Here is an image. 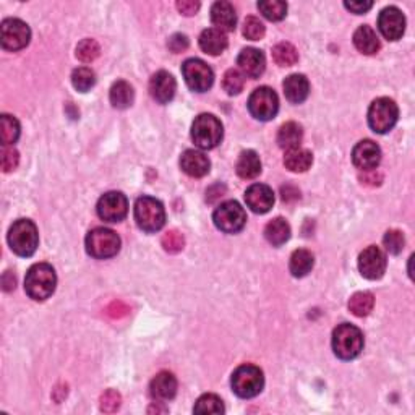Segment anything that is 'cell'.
<instances>
[{"mask_svg": "<svg viewBox=\"0 0 415 415\" xmlns=\"http://www.w3.org/2000/svg\"><path fill=\"white\" fill-rule=\"evenodd\" d=\"M314 164V156L309 150H302V148H295L286 153L284 156V166L289 169L290 172H305L309 171Z\"/></svg>", "mask_w": 415, "mask_h": 415, "instance_id": "cell-30", "label": "cell"}, {"mask_svg": "<svg viewBox=\"0 0 415 415\" xmlns=\"http://www.w3.org/2000/svg\"><path fill=\"white\" fill-rule=\"evenodd\" d=\"M120 404H122V396L117 391H114V389H109V391H106L101 396L102 412H107V414L117 412L120 409Z\"/></svg>", "mask_w": 415, "mask_h": 415, "instance_id": "cell-43", "label": "cell"}, {"mask_svg": "<svg viewBox=\"0 0 415 415\" xmlns=\"http://www.w3.org/2000/svg\"><path fill=\"white\" fill-rule=\"evenodd\" d=\"M248 111L255 119L261 122L273 120L279 111V97L268 86L256 88L248 99Z\"/></svg>", "mask_w": 415, "mask_h": 415, "instance_id": "cell-10", "label": "cell"}, {"mask_svg": "<svg viewBox=\"0 0 415 415\" xmlns=\"http://www.w3.org/2000/svg\"><path fill=\"white\" fill-rule=\"evenodd\" d=\"M373 305H375V297H373L372 292H357L349 300V310L352 311V315L358 316V318H363V316L370 314Z\"/></svg>", "mask_w": 415, "mask_h": 415, "instance_id": "cell-32", "label": "cell"}, {"mask_svg": "<svg viewBox=\"0 0 415 415\" xmlns=\"http://www.w3.org/2000/svg\"><path fill=\"white\" fill-rule=\"evenodd\" d=\"M55 286H57V276L52 266L48 263L33 265L24 278V290L29 299L36 302L48 300L54 294Z\"/></svg>", "mask_w": 415, "mask_h": 415, "instance_id": "cell-1", "label": "cell"}, {"mask_svg": "<svg viewBox=\"0 0 415 415\" xmlns=\"http://www.w3.org/2000/svg\"><path fill=\"white\" fill-rule=\"evenodd\" d=\"M332 351L341 360H352L363 351V335L357 326L342 323L332 331Z\"/></svg>", "mask_w": 415, "mask_h": 415, "instance_id": "cell-3", "label": "cell"}, {"mask_svg": "<svg viewBox=\"0 0 415 415\" xmlns=\"http://www.w3.org/2000/svg\"><path fill=\"white\" fill-rule=\"evenodd\" d=\"M213 221L221 232L237 234L247 224V213L237 202H225L216 208Z\"/></svg>", "mask_w": 415, "mask_h": 415, "instance_id": "cell-9", "label": "cell"}, {"mask_svg": "<svg viewBox=\"0 0 415 415\" xmlns=\"http://www.w3.org/2000/svg\"><path fill=\"white\" fill-rule=\"evenodd\" d=\"M71 83H73L75 90L86 93L96 85V73L88 66H80L71 73Z\"/></svg>", "mask_w": 415, "mask_h": 415, "instance_id": "cell-36", "label": "cell"}, {"mask_svg": "<svg viewBox=\"0 0 415 415\" xmlns=\"http://www.w3.org/2000/svg\"><path fill=\"white\" fill-rule=\"evenodd\" d=\"M176 91H177L176 78H174L169 71L161 70L153 75V78L150 81V93L156 102H160V104H167L169 101L174 99Z\"/></svg>", "mask_w": 415, "mask_h": 415, "instance_id": "cell-18", "label": "cell"}, {"mask_svg": "<svg viewBox=\"0 0 415 415\" xmlns=\"http://www.w3.org/2000/svg\"><path fill=\"white\" fill-rule=\"evenodd\" d=\"M99 44L96 43L94 39H83L81 43L76 45V57H78L81 62L90 64L99 57Z\"/></svg>", "mask_w": 415, "mask_h": 415, "instance_id": "cell-39", "label": "cell"}, {"mask_svg": "<svg viewBox=\"0 0 415 415\" xmlns=\"http://www.w3.org/2000/svg\"><path fill=\"white\" fill-rule=\"evenodd\" d=\"M0 162H2V171L3 172H12L17 169L20 162V155L18 151L15 150L13 146H3L2 148V156H0Z\"/></svg>", "mask_w": 415, "mask_h": 415, "instance_id": "cell-44", "label": "cell"}, {"mask_svg": "<svg viewBox=\"0 0 415 415\" xmlns=\"http://www.w3.org/2000/svg\"><path fill=\"white\" fill-rule=\"evenodd\" d=\"M31 39V29L24 22L18 18H7L2 22L0 27V41L5 50H22L29 44Z\"/></svg>", "mask_w": 415, "mask_h": 415, "instance_id": "cell-11", "label": "cell"}, {"mask_svg": "<svg viewBox=\"0 0 415 415\" xmlns=\"http://www.w3.org/2000/svg\"><path fill=\"white\" fill-rule=\"evenodd\" d=\"M211 22L221 31H234L235 27H237V13H235V8L229 2H225V0L213 3Z\"/></svg>", "mask_w": 415, "mask_h": 415, "instance_id": "cell-23", "label": "cell"}, {"mask_svg": "<svg viewBox=\"0 0 415 415\" xmlns=\"http://www.w3.org/2000/svg\"><path fill=\"white\" fill-rule=\"evenodd\" d=\"M97 216L106 223L124 221L128 213V199L120 192H107L97 202Z\"/></svg>", "mask_w": 415, "mask_h": 415, "instance_id": "cell-13", "label": "cell"}, {"mask_svg": "<svg viewBox=\"0 0 415 415\" xmlns=\"http://www.w3.org/2000/svg\"><path fill=\"white\" fill-rule=\"evenodd\" d=\"M245 203L256 214H266L274 204L273 188L265 183H253L245 192Z\"/></svg>", "mask_w": 415, "mask_h": 415, "instance_id": "cell-17", "label": "cell"}, {"mask_svg": "<svg viewBox=\"0 0 415 415\" xmlns=\"http://www.w3.org/2000/svg\"><path fill=\"white\" fill-rule=\"evenodd\" d=\"M182 75L192 91L204 93L214 83V73L206 62L199 59H188L182 65Z\"/></svg>", "mask_w": 415, "mask_h": 415, "instance_id": "cell-12", "label": "cell"}, {"mask_svg": "<svg viewBox=\"0 0 415 415\" xmlns=\"http://www.w3.org/2000/svg\"><path fill=\"white\" fill-rule=\"evenodd\" d=\"M20 138V124L15 117L3 114L2 115V145L13 146Z\"/></svg>", "mask_w": 415, "mask_h": 415, "instance_id": "cell-37", "label": "cell"}, {"mask_svg": "<svg viewBox=\"0 0 415 415\" xmlns=\"http://www.w3.org/2000/svg\"><path fill=\"white\" fill-rule=\"evenodd\" d=\"M2 284H3V289L7 290V292L15 289V286H17V279H15V276H13L12 271H7V273L3 274Z\"/></svg>", "mask_w": 415, "mask_h": 415, "instance_id": "cell-49", "label": "cell"}, {"mask_svg": "<svg viewBox=\"0 0 415 415\" xmlns=\"http://www.w3.org/2000/svg\"><path fill=\"white\" fill-rule=\"evenodd\" d=\"M266 33L265 24L260 22V18L256 17H248L244 23V36L250 41H260L263 39Z\"/></svg>", "mask_w": 415, "mask_h": 415, "instance_id": "cell-42", "label": "cell"}, {"mask_svg": "<svg viewBox=\"0 0 415 415\" xmlns=\"http://www.w3.org/2000/svg\"><path fill=\"white\" fill-rule=\"evenodd\" d=\"M273 59L281 66H292L299 60V52L290 43H279L273 49Z\"/></svg>", "mask_w": 415, "mask_h": 415, "instance_id": "cell-33", "label": "cell"}, {"mask_svg": "<svg viewBox=\"0 0 415 415\" xmlns=\"http://www.w3.org/2000/svg\"><path fill=\"white\" fill-rule=\"evenodd\" d=\"M245 86V78H244V73H240L239 70L235 69H230L225 71L224 78H223V88L227 94L234 96V94H239L240 91L244 90Z\"/></svg>", "mask_w": 415, "mask_h": 415, "instance_id": "cell-38", "label": "cell"}, {"mask_svg": "<svg viewBox=\"0 0 415 415\" xmlns=\"http://www.w3.org/2000/svg\"><path fill=\"white\" fill-rule=\"evenodd\" d=\"M224 128L221 120L213 114H202L193 120L192 140L202 150H213L223 141Z\"/></svg>", "mask_w": 415, "mask_h": 415, "instance_id": "cell-4", "label": "cell"}, {"mask_svg": "<svg viewBox=\"0 0 415 415\" xmlns=\"http://www.w3.org/2000/svg\"><path fill=\"white\" fill-rule=\"evenodd\" d=\"M229 41L224 31L218 28H208L199 34V48L209 55H219L227 49Z\"/></svg>", "mask_w": 415, "mask_h": 415, "instance_id": "cell-24", "label": "cell"}, {"mask_svg": "<svg viewBox=\"0 0 415 415\" xmlns=\"http://www.w3.org/2000/svg\"><path fill=\"white\" fill-rule=\"evenodd\" d=\"M378 29L384 39L398 41L406 31V17L398 7H386L378 17Z\"/></svg>", "mask_w": 415, "mask_h": 415, "instance_id": "cell-15", "label": "cell"}, {"mask_svg": "<svg viewBox=\"0 0 415 415\" xmlns=\"http://www.w3.org/2000/svg\"><path fill=\"white\" fill-rule=\"evenodd\" d=\"M265 237L273 247H281L290 239V225L283 218H276L265 227Z\"/></svg>", "mask_w": 415, "mask_h": 415, "instance_id": "cell-28", "label": "cell"}, {"mask_svg": "<svg viewBox=\"0 0 415 415\" xmlns=\"http://www.w3.org/2000/svg\"><path fill=\"white\" fill-rule=\"evenodd\" d=\"M399 109L398 104L389 97H378L370 104L368 109V125L375 133L384 135L389 130H393L398 124Z\"/></svg>", "mask_w": 415, "mask_h": 415, "instance_id": "cell-8", "label": "cell"}, {"mask_svg": "<svg viewBox=\"0 0 415 415\" xmlns=\"http://www.w3.org/2000/svg\"><path fill=\"white\" fill-rule=\"evenodd\" d=\"M128 307L122 304V302H114V304H111L109 309H107V314L111 316H117V318H120V316H124L128 314Z\"/></svg>", "mask_w": 415, "mask_h": 415, "instance_id": "cell-48", "label": "cell"}, {"mask_svg": "<svg viewBox=\"0 0 415 415\" xmlns=\"http://www.w3.org/2000/svg\"><path fill=\"white\" fill-rule=\"evenodd\" d=\"M344 7L356 15H362L367 13L373 7V2H370V0H365V2H344Z\"/></svg>", "mask_w": 415, "mask_h": 415, "instance_id": "cell-47", "label": "cell"}, {"mask_svg": "<svg viewBox=\"0 0 415 415\" xmlns=\"http://www.w3.org/2000/svg\"><path fill=\"white\" fill-rule=\"evenodd\" d=\"M161 242L164 250L169 253H178L185 247V239H183V235L176 229L167 230V232L162 235Z\"/></svg>", "mask_w": 415, "mask_h": 415, "instance_id": "cell-41", "label": "cell"}, {"mask_svg": "<svg viewBox=\"0 0 415 415\" xmlns=\"http://www.w3.org/2000/svg\"><path fill=\"white\" fill-rule=\"evenodd\" d=\"M133 97H135V93H133L130 83H127L124 80H119L112 85L109 99L111 104L114 106L115 109H127V107H130Z\"/></svg>", "mask_w": 415, "mask_h": 415, "instance_id": "cell-31", "label": "cell"}, {"mask_svg": "<svg viewBox=\"0 0 415 415\" xmlns=\"http://www.w3.org/2000/svg\"><path fill=\"white\" fill-rule=\"evenodd\" d=\"M358 269L363 278L377 281L383 278L386 271V255L383 253L381 248L370 245L358 256Z\"/></svg>", "mask_w": 415, "mask_h": 415, "instance_id": "cell-14", "label": "cell"}, {"mask_svg": "<svg viewBox=\"0 0 415 415\" xmlns=\"http://www.w3.org/2000/svg\"><path fill=\"white\" fill-rule=\"evenodd\" d=\"M314 265H315V258L314 255H311V252H309V250L305 248H300L292 253L289 261V269L294 278H304V276H307L311 269H314Z\"/></svg>", "mask_w": 415, "mask_h": 415, "instance_id": "cell-29", "label": "cell"}, {"mask_svg": "<svg viewBox=\"0 0 415 415\" xmlns=\"http://www.w3.org/2000/svg\"><path fill=\"white\" fill-rule=\"evenodd\" d=\"M235 171H237L239 177L245 178V181H252V178L258 177L261 172V161L258 155L252 150L240 153L237 164H235Z\"/></svg>", "mask_w": 415, "mask_h": 415, "instance_id": "cell-26", "label": "cell"}, {"mask_svg": "<svg viewBox=\"0 0 415 415\" xmlns=\"http://www.w3.org/2000/svg\"><path fill=\"white\" fill-rule=\"evenodd\" d=\"M258 10L269 22H281L288 15V3L281 0H266V2H258Z\"/></svg>", "mask_w": 415, "mask_h": 415, "instance_id": "cell-34", "label": "cell"}, {"mask_svg": "<svg viewBox=\"0 0 415 415\" xmlns=\"http://www.w3.org/2000/svg\"><path fill=\"white\" fill-rule=\"evenodd\" d=\"M353 45L357 50H360L365 55H373L380 50V39L375 29L368 24H362L357 28V31L353 33Z\"/></svg>", "mask_w": 415, "mask_h": 415, "instance_id": "cell-25", "label": "cell"}, {"mask_svg": "<svg viewBox=\"0 0 415 415\" xmlns=\"http://www.w3.org/2000/svg\"><path fill=\"white\" fill-rule=\"evenodd\" d=\"M304 140V130L295 122H286L284 125H281L278 132V145L283 150H295L300 148V143Z\"/></svg>", "mask_w": 415, "mask_h": 415, "instance_id": "cell-27", "label": "cell"}, {"mask_svg": "<svg viewBox=\"0 0 415 415\" xmlns=\"http://www.w3.org/2000/svg\"><path fill=\"white\" fill-rule=\"evenodd\" d=\"M120 237L114 230L96 227L86 235V252L96 260H107L119 253Z\"/></svg>", "mask_w": 415, "mask_h": 415, "instance_id": "cell-7", "label": "cell"}, {"mask_svg": "<svg viewBox=\"0 0 415 415\" xmlns=\"http://www.w3.org/2000/svg\"><path fill=\"white\" fill-rule=\"evenodd\" d=\"M284 94L288 97V101L292 104H302L310 94V83L307 80L305 75L294 73L289 75L283 83Z\"/></svg>", "mask_w": 415, "mask_h": 415, "instance_id": "cell-21", "label": "cell"}, {"mask_svg": "<svg viewBox=\"0 0 415 415\" xmlns=\"http://www.w3.org/2000/svg\"><path fill=\"white\" fill-rule=\"evenodd\" d=\"M151 396L157 401H171L177 394V378L169 372H161L153 378L150 386Z\"/></svg>", "mask_w": 415, "mask_h": 415, "instance_id": "cell-22", "label": "cell"}, {"mask_svg": "<svg viewBox=\"0 0 415 415\" xmlns=\"http://www.w3.org/2000/svg\"><path fill=\"white\" fill-rule=\"evenodd\" d=\"M8 244L13 253L23 258L33 256L39 245L38 227L29 219H18L8 230Z\"/></svg>", "mask_w": 415, "mask_h": 415, "instance_id": "cell-2", "label": "cell"}, {"mask_svg": "<svg viewBox=\"0 0 415 415\" xmlns=\"http://www.w3.org/2000/svg\"><path fill=\"white\" fill-rule=\"evenodd\" d=\"M177 10L182 15H185V17H193V15H197V12L199 10V2H193V0H181V2H177Z\"/></svg>", "mask_w": 415, "mask_h": 415, "instance_id": "cell-46", "label": "cell"}, {"mask_svg": "<svg viewBox=\"0 0 415 415\" xmlns=\"http://www.w3.org/2000/svg\"><path fill=\"white\" fill-rule=\"evenodd\" d=\"M224 404L221 398H218L216 394H203L195 404L193 412L195 414H224Z\"/></svg>", "mask_w": 415, "mask_h": 415, "instance_id": "cell-35", "label": "cell"}, {"mask_svg": "<svg viewBox=\"0 0 415 415\" xmlns=\"http://www.w3.org/2000/svg\"><path fill=\"white\" fill-rule=\"evenodd\" d=\"M381 161V150L375 141L363 140L358 141L353 146L352 151V162L356 164V167L360 171H373L378 167V164Z\"/></svg>", "mask_w": 415, "mask_h": 415, "instance_id": "cell-16", "label": "cell"}, {"mask_svg": "<svg viewBox=\"0 0 415 415\" xmlns=\"http://www.w3.org/2000/svg\"><path fill=\"white\" fill-rule=\"evenodd\" d=\"M237 65L244 75L248 78H260L266 69L265 54L260 49L245 48L237 57Z\"/></svg>", "mask_w": 415, "mask_h": 415, "instance_id": "cell-19", "label": "cell"}, {"mask_svg": "<svg viewBox=\"0 0 415 415\" xmlns=\"http://www.w3.org/2000/svg\"><path fill=\"white\" fill-rule=\"evenodd\" d=\"M384 248L388 250L391 255H399L404 250V245H406V239H404V234L401 230L391 229L384 234L383 237Z\"/></svg>", "mask_w": 415, "mask_h": 415, "instance_id": "cell-40", "label": "cell"}, {"mask_svg": "<svg viewBox=\"0 0 415 415\" xmlns=\"http://www.w3.org/2000/svg\"><path fill=\"white\" fill-rule=\"evenodd\" d=\"M360 181L363 183H368V185H380L381 177L378 176V174H377V176H375V174H373V176H368V174H365V176L360 177Z\"/></svg>", "mask_w": 415, "mask_h": 415, "instance_id": "cell-50", "label": "cell"}, {"mask_svg": "<svg viewBox=\"0 0 415 415\" xmlns=\"http://www.w3.org/2000/svg\"><path fill=\"white\" fill-rule=\"evenodd\" d=\"M135 221L145 232H157L166 224V209L160 199L141 197L135 203Z\"/></svg>", "mask_w": 415, "mask_h": 415, "instance_id": "cell-6", "label": "cell"}, {"mask_svg": "<svg viewBox=\"0 0 415 415\" xmlns=\"http://www.w3.org/2000/svg\"><path fill=\"white\" fill-rule=\"evenodd\" d=\"M188 44L190 43H188V38L185 34H174L167 43L169 49H171L174 54H181L183 50H187Z\"/></svg>", "mask_w": 415, "mask_h": 415, "instance_id": "cell-45", "label": "cell"}, {"mask_svg": "<svg viewBox=\"0 0 415 415\" xmlns=\"http://www.w3.org/2000/svg\"><path fill=\"white\" fill-rule=\"evenodd\" d=\"M230 386H232V391L242 399H252L258 396L265 388L263 372L256 365H250V363L240 365L232 373Z\"/></svg>", "mask_w": 415, "mask_h": 415, "instance_id": "cell-5", "label": "cell"}, {"mask_svg": "<svg viewBox=\"0 0 415 415\" xmlns=\"http://www.w3.org/2000/svg\"><path fill=\"white\" fill-rule=\"evenodd\" d=\"M181 167L187 176L199 178V177H204L209 172L211 162H209L208 156L203 155L202 151L187 150L183 151L181 156Z\"/></svg>", "mask_w": 415, "mask_h": 415, "instance_id": "cell-20", "label": "cell"}]
</instances>
